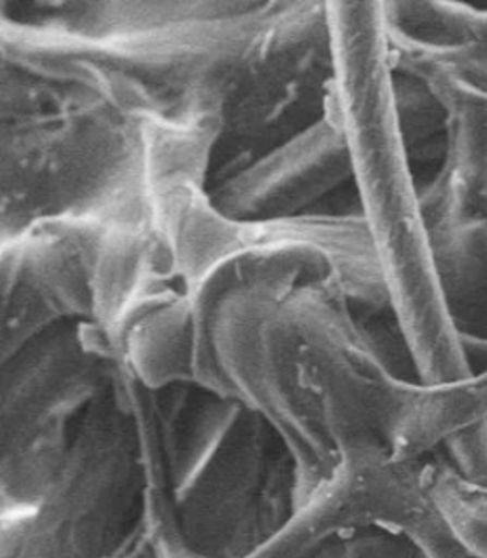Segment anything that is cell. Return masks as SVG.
I'll return each instance as SVG.
<instances>
[{
	"label": "cell",
	"mask_w": 487,
	"mask_h": 558,
	"mask_svg": "<svg viewBox=\"0 0 487 558\" xmlns=\"http://www.w3.org/2000/svg\"><path fill=\"white\" fill-rule=\"evenodd\" d=\"M269 2H8L2 65L99 94L137 124L218 114Z\"/></svg>",
	"instance_id": "cell-1"
},
{
	"label": "cell",
	"mask_w": 487,
	"mask_h": 558,
	"mask_svg": "<svg viewBox=\"0 0 487 558\" xmlns=\"http://www.w3.org/2000/svg\"><path fill=\"white\" fill-rule=\"evenodd\" d=\"M328 15L333 45L328 106L351 153L361 218L390 305L421 366H435V259L405 165L382 2H328Z\"/></svg>",
	"instance_id": "cell-2"
},
{
	"label": "cell",
	"mask_w": 487,
	"mask_h": 558,
	"mask_svg": "<svg viewBox=\"0 0 487 558\" xmlns=\"http://www.w3.org/2000/svg\"><path fill=\"white\" fill-rule=\"evenodd\" d=\"M149 185L142 129L99 94L2 65L0 233L104 219Z\"/></svg>",
	"instance_id": "cell-3"
},
{
	"label": "cell",
	"mask_w": 487,
	"mask_h": 558,
	"mask_svg": "<svg viewBox=\"0 0 487 558\" xmlns=\"http://www.w3.org/2000/svg\"><path fill=\"white\" fill-rule=\"evenodd\" d=\"M155 229L172 252L175 277L188 294L214 272L252 282L297 272L307 284L345 298L351 310L390 305L381 267L361 214H303L282 219H234L211 203L210 170L149 165Z\"/></svg>",
	"instance_id": "cell-4"
},
{
	"label": "cell",
	"mask_w": 487,
	"mask_h": 558,
	"mask_svg": "<svg viewBox=\"0 0 487 558\" xmlns=\"http://www.w3.org/2000/svg\"><path fill=\"white\" fill-rule=\"evenodd\" d=\"M331 78L328 2H269L242 50L216 157L229 147L242 159L307 129L326 111Z\"/></svg>",
	"instance_id": "cell-5"
},
{
	"label": "cell",
	"mask_w": 487,
	"mask_h": 558,
	"mask_svg": "<svg viewBox=\"0 0 487 558\" xmlns=\"http://www.w3.org/2000/svg\"><path fill=\"white\" fill-rule=\"evenodd\" d=\"M104 219L53 218L0 242L2 356L8 361L65 320L92 323Z\"/></svg>",
	"instance_id": "cell-6"
},
{
	"label": "cell",
	"mask_w": 487,
	"mask_h": 558,
	"mask_svg": "<svg viewBox=\"0 0 487 558\" xmlns=\"http://www.w3.org/2000/svg\"><path fill=\"white\" fill-rule=\"evenodd\" d=\"M353 182V162L338 117H322L282 144L223 175L211 203L234 219H282L311 214L331 191Z\"/></svg>",
	"instance_id": "cell-7"
}]
</instances>
